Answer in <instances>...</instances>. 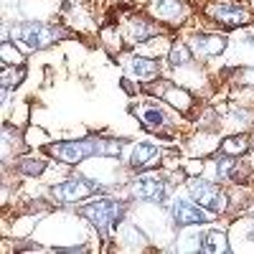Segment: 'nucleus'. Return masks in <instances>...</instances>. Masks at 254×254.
Segmentation results:
<instances>
[{
	"instance_id": "6e6552de",
	"label": "nucleus",
	"mask_w": 254,
	"mask_h": 254,
	"mask_svg": "<svg viewBox=\"0 0 254 254\" xmlns=\"http://www.w3.org/2000/svg\"><path fill=\"white\" fill-rule=\"evenodd\" d=\"M190 46L196 49L198 56H216L226 46V38L224 36H193Z\"/></svg>"
},
{
	"instance_id": "6ab92c4d",
	"label": "nucleus",
	"mask_w": 254,
	"mask_h": 254,
	"mask_svg": "<svg viewBox=\"0 0 254 254\" xmlns=\"http://www.w3.org/2000/svg\"><path fill=\"white\" fill-rule=\"evenodd\" d=\"M231 168H234V158H221L216 163V171H219V178H226L231 173Z\"/></svg>"
},
{
	"instance_id": "412c9836",
	"label": "nucleus",
	"mask_w": 254,
	"mask_h": 254,
	"mask_svg": "<svg viewBox=\"0 0 254 254\" xmlns=\"http://www.w3.org/2000/svg\"><path fill=\"white\" fill-rule=\"evenodd\" d=\"M135 33H137V36H135L137 41H145V38H150V36H153V28L147 26V23H142V20H137V26H135Z\"/></svg>"
},
{
	"instance_id": "aec40b11",
	"label": "nucleus",
	"mask_w": 254,
	"mask_h": 254,
	"mask_svg": "<svg viewBox=\"0 0 254 254\" xmlns=\"http://www.w3.org/2000/svg\"><path fill=\"white\" fill-rule=\"evenodd\" d=\"M0 54H3V64H15V61H20V54L10 49V44H8V41L3 44V51H0Z\"/></svg>"
},
{
	"instance_id": "dca6fc26",
	"label": "nucleus",
	"mask_w": 254,
	"mask_h": 254,
	"mask_svg": "<svg viewBox=\"0 0 254 254\" xmlns=\"http://www.w3.org/2000/svg\"><path fill=\"white\" fill-rule=\"evenodd\" d=\"M165 122V115L160 110H145L142 112V125L145 127H160Z\"/></svg>"
},
{
	"instance_id": "9b49d317",
	"label": "nucleus",
	"mask_w": 254,
	"mask_h": 254,
	"mask_svg": "<svg viewBox=\"0 0 254 254\" xmlns=\"http://www.w3.org/2000/svg\"><path fill=\"white\" fill-rule=\"evenodd\" d=\"M201 242H198V247L203 249V252H226L229 249V244H226V237L221 234V231H206V234H201L198 237Z\"/></svg>"
},
{
	"instance_id": "7ed1b4c3",
	"label": "nucleus",
	"mask_w": 254,
	"mask_h": 254,
	"mask_svg": "<svg viewBox=\"0 0 254 254\" xmlns=\"http://www.w3.org/2000/svg\"><path fill=\"white\" fill-rule=\"evenodd\" d=\"M61 36V31L56 28H49L44 23H18L13 26V38H18L20 44H26L28 49H44L49 44Z\"/></svg>"
},
{
	"instance_id": "ddd939ff",
	"label": "nucleus",
	"mask_w": 254,
	"mask_h": 254,
	"mask_svg": "<svg viewBox=\"0 0 254 254\" xmlns=\"http://www.w3.org/2000/svg\"><path fill=\"white\" fill-rule=\"evenodd\" d=\"M247 147H249L247 137H226L221 142V153L224 155H242V153H247Z\"/></svg>"
},
{
	"instance_id": "4468645a",
	"label": "nucleus",
	"mask_w": 254,
	"mask_h": 254,
	"mask_svg": "<svg viewBox=\"0 0 254 254\" xmlns=\"http://www.w3.org/2000/svg\"><path fill=\"white\" fill-rule=\"evenodd\" d=\"M158 13L163 18H181V3L178 0H163V3H158Z\"/></svg>"
},
{
	"instance_id": "f03ea898",
	"label": "nucleus",
	"mask_w": 254,
	"mask_h": 254,
	"mask_svg": "<svg viewBox=\"0 0 254 254\" xmlns=\"http://www.w3.org/2000/svg\"><path fill=\"white\" fill-rule=\"evenodd\" d=\"M79 214L81 216H87L102 234L107 231L112 224H117L125 214V203H117V201H110V198H104V201H97V203H89V206H81L79 208Z\"/></svg>"
},
{
	"instance_id": "1a4fd4ad",
	"label": "nucleus",
	"mask_w": 254,
	"mask_h": 254,
	"mask_svg": "<svg viewBox=\"0 0 254 254\" xmlns=\"http://www.w3.org/2000/svg\"><path fill=\"white\" fill-rule=\"evenodd\" d=\"M214 18L219 20V23L229 26V28H234V26H244L249 15L242 10V8H234V5H219L214 8Z\"/></svg>"
},
{
	"instance_id": "20e7f679",
	"label": "nucleus",
	"mask_w": 254,
	"mask_h": 254,
	"mask_svg": "<svg viewBox=\"0 0 254 254\" xmlns=\"http://www.w3.org/2000/svg\"><path fill=\"white\" fill-rule=\"evenodd\" d=\"M99 183L94 181H87V178H71L61 186H54L51 188V196L59 198L61 203H74V201H81V198H89L92 193H99Z\"/></svg>"
},
{
	"instance_id": "39448f33",
	"label": "nucleus",
	"mask_w": 254,
	"mask_h": 254,
	"mask_svg": "<svg viewBox=\"0 0 254 254\" xmlns=\"http://www.w3.org/2000/svg\"><path fill=\"white\" fill-rule=\"evenodd\" d=\"M190 193H193L196 203L211 211H224L226 208V196L214 186V183H206V181H193L190 183Z\"/></svg>"
},
{
	"instance_id": "f3484780",
	"label": "nucleus",
	"mask_w": 254,
	"mask_h": 254,
	"mask_svg": "<svg viewBox=\"0 0 254 254\" xmlns=\"http://www.w3.org/2000/svg\"><path fill=\"white\" fill-rule=\"evenodd\" d=\"M44 160H23V163H20L18 165V171L20 173H23V176H38L41 171H44Z\"/></svg>"
},
{
	"instance_id": "423d86ee",
	"label": "nucleus",
	"mask_w": 254,
	"mask_h": 254,
	"mask_svg": "<svg viewBox=\"0 0 254 254\" xmlns=\"http://www.w3.org/2000/svg\"><path fill=\"white\" fill-rule=\"evenodd\" d=\"M132 196L142 201H163L165 198V178L160 176H142L132 183Z\"/></svg>"
},
{
	"instance_id": "2eb2a0df",
	"label": "nucleus",
	"mask_w": 254,
	"mask_h": 254,
	"mask_svg": "<svg viewBox=\"0 0 254 254\" xmlns=\"http://www.w3.org/2000/svg\"><path fill=\"white\" fill-rule=\"evenodd\" d=\"M188 61H190L188 49H186L183 44H176V46L171 49V64H173V66H183V64H188Z\"/></svg>"
},
{
	"instance_id": "f257e3e1",
	"label": "nucleus",
	"mask_w": 254,
	"mask_h": 254,
	"mask_svg": "<svg viewBox=\"0 0 254 254\" xmlns=\"http://www.w3.org/2000/svg\"><path fill=\"white\" fill-rule=\"evenodd\" d=\"M122 140H110V137H89V140H74V142H54L46 147V153L64 160V163H79L94 155H120Z\"/></svg>"
},
{
	"instance_id": "f8f14e48",
	"label": "nucleus",
	"mask_w": 254,
	"mask_h": 254,
	"mask_svg": "<svg viewBox=\"0 0 254 254\" xmlns=\"http://www.w3.org/2000/svg\"><path fill=\"white\" fill-rule=\"evenodd\" d=\"M132 71L137 74V79L150 81V79L158 76V64L150 61V59H135V61H132Z\"/></svg>"
},
{
	"instance_id": "0eeeda50",
	"label": "nucleus",
	"mask_w": 254,
	"mask_h": 254,
	"mask_svg": "<svg viewBox=\"0 0 254 254\" xmlns=\"http://www.w3.org/2000/svg\"><path fill=\"white\" fill-rule=\"evenodd\" d=\"M173 219H176L178 226H190V224H206V221H211L206 211L198 208V203H190V201H176L173 203Z\"/></svg>"
},
{
	"instance_id": "9d476101",
	"label": "nucleus",
	"mask_w": 254,
	"mask_h": 254,
	"mask_svg": "<svg viewBox=\"0 0 254 254\" xmlns=\"http://www.w3.org/2000/svg\"><path fill=\"white\" fill-rule=\"evenodd\" d=\"M158 160V150L153 145H137L135 150H132V158H130V165L137 168V171H142V168L147 165H153Z\"/></svg>"
},
{
	"instance_id": "a211bd4d",
	"label": "nucleus",
	"mask_w": 254,
	"mask_h": 254,
	"mask_svg": "<svg viewBox=\"0 0 254 254\" xmlns=\"http://www.w3.org/2000/svg\"><path fill=\"white\" fill-rule=\"evenodd\" d=\"M23 76H26L23 69H18V71H15V69H13V71H5V74H3V89L8 92L10 87H15V84L23 81Z\"/></svg>"
}]
</instances>
